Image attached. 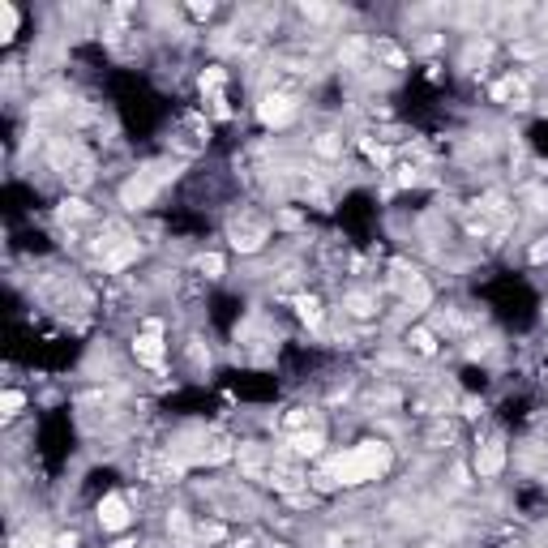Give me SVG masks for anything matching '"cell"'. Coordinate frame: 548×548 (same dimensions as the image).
Instances as JSON below:
<instances>
[{"mask_svg":"<svg viewBox=\"0 0 548 548\" xmlns=\"http://www.w3.org/2000/svg\"><path fill=\"white\" fill-rule=\"evenodd\" d=\"M390 463V450L382 441H364L356 450H347L343 459H334V480L339 484H364V480H377Z\"/></svg>","mask_w":548,"mask_h":548,"instance_id":"obj_1","label":"cell"},{"mask_svg":"<svg viewBox=\"0 0 548 548\" xmlns=\"http://www.w3.org/2000/svg\"><path fill=\"white\" fill-rule=\"evenodd\" d=\"M99 522H103L108 531H120V527H129V502H124L120 493L103 497V506H99Z\"/></svg>","mask_w":548,"mask_h":548,"instance_id":"obj_2","label":"cell"},{"mask_svg":"<svg viewBox=\"0 0 548 548\" xmlns=\"http://www.w3.org/2000/svg\"><path fill=\"white\" fill-rule=\"evenodd\" d=\"M155 189H159V180H155V176H137V180H129V185H124L120 202L129 206V210H142V206L155 197Z\"/></svg>","mask_w":548,"mask_h":548,"instance_id":"obj_3","label":"cell"},{"mask_svg":"<svg viewBox=\"0 0 548 548\" xmlns=\"http://www.w3.org/2000/svg\"><path fill=\"white\" fill-rule=\"evenodd\" d=\"M291 116H296V108L287 103L283 94H266V99H262V120L270 124V129H283Z\"/></svg>","mask_w":548,"mask_h":548,"instance_id":"obj_4","label":"cell"},{"mask_svg":"<svg viewBox=\"0 0 548 548\" xmlns=\"http://www.w3.org/2000/svg\"><path fill=\"white\" fill-rule=\"evenodd\" d=\"M137 356L146 360V364H159V356H163V347H159V321H151L146 326V334H137Z\"/></svg>","mask_w":548,"mask_h":548,"instance_id":"obj_5","label":"cell"},{"mask_svg":"<svg viewBox=\"0 0 548 548\" xmlns=\"http://www.w3.org/2000/svg\"><path fill=\"white\" fill-rule=\"evenodd\" d=\"M502 463H506V450H502V441H488L484 450L476 454V467H480V476H497V471H502Z\"/></svg>","mask_w":548,"mask_h":548,"instance_id":"obj_6","label":"cell"},{"mask_svg":"<svg viewBox=\"0 0 548 548\" xmlns=\"http://www.w3.org/2000/svg\"><path fill=\"white\" fill-rule=\"evenodd\" d=\"M13 31H17V9L5 0V5H0V39H13Z\"/></svg>","mask_w":548,"mask_h":548,"instance_id":"obj_7","label":"cell"},{"mask_svg":"<svg viewBox=\"0 0 548 548\" xmlns=\"http://www.w3.org/2000/svg\"><path fill=\"white\" fill-rule=\"evenodd\" d=\"M291 445L300 454H317L321 450V433H300V437H291Z\"/></svg>","mask_w":548,"mask_h":548,"instance_id":"obj_8","label":"cell"},{"mask_svg":"<svg viewBox=\"0 0 548 548\" xmlns=\"http://www.w3.org/2000/svg\"><path fill=\"white\" fill-rule=\"evenodd\" d=\"M197 270H202V274H206V279H219V274H223V257H214V253H206L202 262H197Z\"/></svg>","mask_w":548,"mask_h":548,"instance_id":"obj_9","label":"cell"},{"mask_svg":"<svg viewBox=\"0 0 548 548\" xmlns=\"http://www.w3.org/2000/svg\"><path fill=\"white\" fill-rule=\"evenodd\" d=\"M411 343H416V352H433V334H429V330H416Z\"/></svg>","mask_w":548,"mask_h":548,"instance_id":"obj_10","label":"cell"},{"mask_svg":"<svg viewBox=\"0 0 548 548\" xmlns=\"http://www.w3.org/2000/svg\"><path fill=\"white\" fill-rule=\"evenodd\" d=\"M17 411H22V394L9 390V394H5V416H17Z\"/></svg>","mask_w":548,"mask_h":548,"instance_id":"obj_11","label":"cell"}]
</instances>
